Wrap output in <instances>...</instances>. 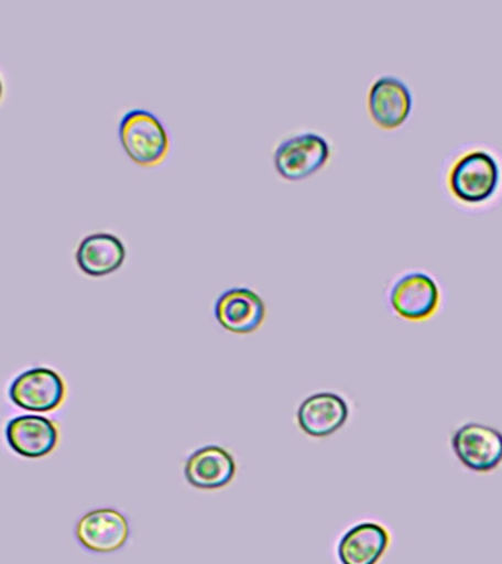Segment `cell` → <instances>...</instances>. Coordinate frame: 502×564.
Segmentation results:
<instances>
[{"mask_svg":"<svg viewBox=\"0 0 502 564\" xmlns=\"http://www.w3.org/2000/svg\"><path fill=\"white\" fill-rule=\"evenodd\" d=\"M214 316L228 333L253 334L266 319V303L254 290L232 286L216 299Z\"/></svg>","mask_w":502,"mask_h":564,"instance_id":"8","label":"cell"},{"mask_svg":"<svg viewBox=\"0 0 502 564\" xmlns=\"http://www.w3.org/2000/svg\"><path fill=\"white\" fill-rule=\"evenodd\" d=\"M237 475V462L222 445L197 448L185 460L184 476L188 485L201 491L228 487Z\"/></svg>","mask_w":502,"mask_h":564,"instance_id":"11","label":"cell"},{"mask_svg":"<svg viewBox=\"0 0 502 564\" xmlns=\"http://www.w3.org/2000/svg\"><path fill=\"white\" fill-rule=\"evenodd\" d=\"M330 158L326 137L313 131L286 137L273 152V166L286 181L306 180L316 174Z\"/></svg>","mask_w":502,"mask_h":564,"instance_id":"3","label":"cell"},{"mask_svg":"<svg viewBox=\"0 0 502 564\" xmlns=\"http://www.w3.org/2000/svg\"><path fill=\"white\" fill-rule=\"evenodd\" d=\"M118 135L128 156L140 166L159 165L170 152L166 127L148 109L134 108L123 113Z\"/></svg>","mask_w":502,"mask_h":564,"instance_id":"1","label":"cell"},{"mask_svg":"<svg viewBox=\"0 0 502 564\" xmlns=\"http://www.w3.org/2000/svg\"><path fill=\"white\" fill-rule=\"evenodd\" d=\"M74 533L84 550L95 554H112L127 545L131 528L122 511L100 507L83 514L75 524Z\"/></svg>","mask_w":502,"mask_h":564,"instance_id":"6","label":"cell"},{"mask_svg":"<svg viewBox=\"0 0 502 564\" xmlns=\"http://www.w3.org/2000/svg\"><path fill=\"white\" fill-rule=\"evenodd\" d=\"M451 448L467 470L487 475L502 465V432L479 422H467L451 436Z\"/></svg>","mask_w":502,"mask_h":564,"instance_id":"5","label":"cell"},{"mask_svg":"<svg viewBox=\"0 0 502 564\" xmlns=\"http://www.w3.org/2000/svg\"><path fill=\"white\" fill-rule=\"evenodd\" d=\"M350 408L337 392L324 391L308 395L298 405L295 419L304 434L310 438H328L346 425Z\"/></svg>","mask_w":502,"mask_h":564,"instance_id":"10","label":"cell"},{"mask_svg":"<svg viewBox=\"0 0 502 564\" xmlns=\"http://www.w3.org/2000/svg\"><path fill=\"white\" fill-rule=\"evenodd\" d=\"M3 96V79L0 77V99H2Z\"/></svg>","mask_w":502,"mask_h":564,"instance_id":"15","label":"cell"},{"mask_svg":"<svg viewBox=\"0 0 502 564\" xmlns=\"http://www.w3.org/2000/svg\"><path fill=\"white\" fill-rule=\"evenodd\" d=\"M7 443L12 452L24 458H43L59 445V425L43 414H22L8 422L4 430Z\"/></svg>","mask_w":502,"mask_h":564,"instance_id":"9","label":"cell"},{"mask_svg":"<svg viewBox=\"0 0 502 564\" xmlns=\"http://www.w3.org/2000/svg\"><path fill=\"white\" fill-rule=\"evenodd\" d=\"M500 163L487 150H470L458 158L449 171V189L458 200L479 205L489 200L500 185Z\"/></svg>","mask_w":502,"mask_h":564,"instance_id":"2","label":"cell"},{"mask_svg":"<svg viewBox=\"0 0 502 564\" xmlns=\"http://www.w3.org/2000/svg\"><path fill=\"white\" fill-rule=\"evenodd\" d=\"M391 545V533L378 522H361L348 529L338 542L341 564H378Z\"/></svg>","mask_w":502,"mask_h":564,"instance_id":"14","label":"cell"},{"mask_svg":"<svg viewBox=\"0 0 502 564\" xmlns=\"http://www.w3.org/2000/svg\"><path fill=\"white\" fill-rule=\"evenodd\" d=\"M390 304L395 315L405 321H427L438 312L440 290L426 272L404 273L391 286Z\"/></svg>","mask_w":502,"mask_h":564,"instance_id":"7","label":"cell"},{"mask_svg":"<svg viewBox=\"0 0 502 564\" xmlns=\"http://www.w3.org/2000/svg\"><path fill=\"white\" fill-rule=\"evenodd\" d=\"M368 106L370 117L379 127L394 130L404 123L412 112V91L400 78L383 75L374 79L370 86Z\"/></svg>","mask_w":502,"mask_h":564,"instance_id":"12","label":"cell"},{"mask_svg":"<svg viewBox=\"0 0 502 564\" xmlns=\"http://www.w3.org/2000/svg\"><path fill=\"white\" fill-rule=\"evenodd\" d=\"M68 388L65 379L55 369L33 368L13 379L9 387V399L25 412L51 413L65 403Z\"/></svg>","mask_w":502,"mask_h":564,"instance_id":"4","label":"cell"},{"mask_svg":"<svg viewBox=\"0 0 502 564\" xmlns=\"http://www.w3.org/2000/svg\"><path fill=\"white\" fill-rule=\"evenodd\" d=\"M126 259V242L109 231L87 234L75 250V262L79 271L88 276L110 275L122 267Z\"/></svg>","mask_w":502,"mask_h":564,"instance_id":"13","label":"cell"}]
</instances>
